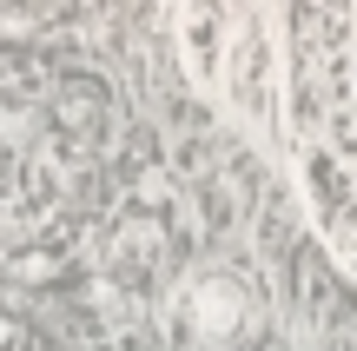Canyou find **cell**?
Masks as SVG:
<instances>
[{
  "mask_svg": "<svg viewBox=\"0 0 357 351\" xmlns=\"http://www.w3.org/2000/svg\"><path fill=\"white\" fill-rule=\"evenodd\" d=\"M258 331V299L231 265H205L172 299V345L178 351H238Z\"/></svg>",
  "mask_w": 357,
  "mask_h": 351,
  "instance_id": "1",
  "label": "cell"
},
{
  "mask_svg": "<svg viewBox=\"0 0 357 351\" xmlns=\"http://www.w3.org/2000/svg\"><path fill=\"white\" fill-rule=\"evenodd\" d=\"M225 100L238 106L245 126H258V133L278 126V47H271L265 13L238 20V40L225 53Z\"/></svg>",
  "mask_w": 357,
  "mask_h": 351,
  "instance_id": "2",
  "label": "cell"
},
{
  "mask_svg": "<svg viewBox=\"0 0 357 351\" xmlns=\"http://www.w3.org/2000/svg\"><path fill=\"white\" fill-rule=\"evenodd\" d=\"M245 13H252L245 0H178V60H185V80L199 93L225 87V53L238 40Z\"/></svg>",
  "mask_w": 357,
  "mask_h": 351,
  "instance_id": "3",
  "label": "cell"
},
{
  "mask_svg": "<svg viewBox=\"0 0 357 351\" xmlns=\"http://www.w3.org/2000/svg\"><path fill=\"white\" fill-rule=\"evenodd\" d=\"M305 193L318 199V219L337 232V225H344V212L357 206L351 172H344V153H331V146H311V153H305Z\"/></svg>",
  "mask_w": 357,
  "mask_h": 351,
  "instance_id": "4",
  "label": "cell"
},
{
  "mask_svg": "<svg viewBox=\"0 0 357 351\" xmlns=\"http://www.w3.org/2000/svg\"><path fill=\"white\" fill-rule=\"evenodd\" d=\"M0 351H26V331H20V318H7V312H0Z\"/></svg>",
  "mask_w": 357,
  "mask_h": 351,
  "instance_id": "5",
  "label": "cell"
}]
</instances>
